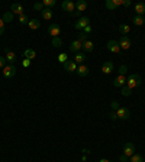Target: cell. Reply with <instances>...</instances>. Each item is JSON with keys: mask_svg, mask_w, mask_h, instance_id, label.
Here are the masks:
<instances>
[{"mask_svg": "<svg viewBox=\"0 0 145 162\" xmlns=\"http://www.w3.org/2000/svg\"><path fill=\"white\" fill-rule=\"evenodd\" d=\"M134 153H135V146H134V143L126 142L125 146H123V155H126L128 158H131Z\"/></svg>", "mask_w": 145, "mask_h": 162, "instance_id": "cell-7", "label": "cell"}, {"mask_svg": "<svg viewBox=\"0 0 145 162\" xmlns=\"http://www.w3.org/2000/svg\"><path fill=\"white\" fill-rule=\"evenodd\" d=\"M76 7H77V12H84L87 9V1L84 0H78L76 3Z\"/></svg>", "mask_w": 145, "mask_h": 162, "instance_id": "cell-22", "label": "cell"}, {"mask_svg": "<svg viewBox=\"0 0 145 162\" xmlns=\"http://www.w3.org/2000/svg\"><path fill=\"white\" fill-rule=\"evenodd\" d=\"M0 28H4V22H3L1 18H0Z\"/></svg>", "mask_w": 145, "mask_h": 162, "instance_id": "cell-44", "label": "cell"}, {"mask_svg": "<svg viewBox=\"0 0 145 162\" xmlns=\"http://www.w3.org/2000/svg\"><path fill=\"white\" fill-rule=\"evenodd\" d=\"M90 25V19L86 18V16H83V18H80L77 20V23H74V29H77V30H83V29L88 26Z\"/></svg>", "mask_w": 145, "mask_h": 162, "instance_id": "cell-3", "label": "cell"}, {"mask_svg": "<svg viewBox=\"0 0 145 162\" xmlns=\"http://www.w3.org/2000/svg\"><path fill=\"white\" fill-rule=\"evenodd\" d=\"M3 75L6 77V78H12V77H15L16 75V67H15L13 64L6 65V67L3 68Z\"/></svg>", "mask_w": 145, "mask_h": 162, "instance_id": "cell-4", "label": "cell"}, {"mask_svg": "<svg viewBox=\"0 0 145 162\" xmlns=\"http://www.w3.org/2000/svg\"><path fill=\"white\" fill-rule=\"evenodd\" d=\"M80 49H83V44H81L78 39L77 41H73V42L70 44V51H71V52H76V54H77V52H80Z\"/></svg>", "mask_w": 145, "mask_h": 162, "instance_id": "cell-14", "label": "cell"}, {"mask_svg": "<svg viewBox=\"0 0 145 162\" xmlns=\"http://www.w3.org/2000/svg\"><path fill=\"white\" fill-rule=\"evenodd\" d=\"M42 4H44V6H47L48 9H51L52 6H55V4H57V1H55V0H44V1H42Z\"/></svg>", "mask_w": 145, "mask_h": 162, "instance_id": "cell-30", "label": "cell"}, {"mask_svg": "<svg viewBox=\"0 0 145 162\" xmlns=\"http://www.w3.org/2000/svg\"><path fill=\"white\" fill-rule=\"evenodd\" d=\"M126 71H128V67L126 65H120V68H119V75H125Z\"/></svg>", "mask_w": 145, "mask_h": 162, "instance_id": "cell-35", "label": "cell"}, {"mask_svg": "<svg viewBox=\"0 0 145 162\" xmlns=\"http://www.w3.org/2000/svg\"><path fill=\"white\" fill-rule=\"evenodd\" d=\"M131 93H132V90H131V88H129L128 86H123V87H122V94L125 95V97L131 95Z\"/></svg>", "mask_w": 145, "mask_h": 162, "instance_id": "cell-33", "label": "cell"}, {"mask_svg": "<svg viewBox=\"0 0 145 162\" xmlns=\"http://www.w3.org/2000/svg\"><path fill=\"white\" fill-rule=\"evenodd\" d=\"M122 6L129 7V6H131V0H122Z\"/></svg>", "mask_w": 145, "mask_h": 162, "instance_id": "cell-42", "label": "cell"}, {"mask_svg": "<svg viewBox=\"0 0 145 162\" xmlns=\"http://www.w3.org/2000/svg\"><path fill=\"white\" fill-rule=\"evenodd\" d=\"M78 74V77H86L87 74H88V67H86L84 64H81L80 67L77 68V71H76Z\"/></svg>", "mask_w": 145, "mask_h": 162, "instance_id": "cell-18", "label": "cell"}, {"mask_svg": "<svg viewBox=\"0 0 145 162\" xmlns=\"http://www.w3.org/2000/svg\"><path fill=\"white\" fill-rule=\"evenodd\" d=\"M93 48H94V44H93L91 41H86V42L83 44V49H84V52H91Z\"/></svg>", "mask_w": 145, "mask_h": 162, "instance_id": "cell-23", "label": "cell"}, {"mask_svg": "<svg viewBox=\"0 0 145 162\" xmlns=\"http://www.w3.org/2000/svg\"><path fill=\"white\" fill-rule=\"evenodd\" d=\"M10 10H12V13H13V15H19V16L25 13L23 6H22V4H19V3H13V4H12V7H10Z\"/></svg>", "mask_w": 145, "mask_h": 162, "instance_id": "cell-12", "label": "cell"}, {"mask_svg": "<svg viewBox=\"0 0 145 162\" xmlns=\"http://www.w3.org/2000/svg\"><path fill=\"white\" fill-rule=\"evenodd\" d=\"M1 19H3L4 23H6V22H12V20H13V13H12V12H6V13H3V18H1Z\"/></svg>", "mask_w": 145, "mask_h": 162, "instance_id": "cell-28", "label": "cell"}, {"mask_svg": "<svg viewBox=\"0 0 145 162\" xmlns=\"http://www.w3.org/2000/svg\"><path fill=\"white\" fill-rule=\"evenodd\" d=\"M7 65L6 64V57H0V68H4Z\"/></svg>", "mask_w": 145, "mask_h": 162, "instance_id": "cell-37", "label": "cell"}, {"mask_svg": "<svg viewBox=\"0 0 145 162\" xmlns=\"http://www.w3.org/2000/svg\"><path fill=\"white\" fill-rule=\"evenodd\" d=\"M105 6H106L107 9L115 10L116 7H119V6H122V0H106V3H105Z\"/></svg>", "mask_w": 145, "mask_h": 162, "instance_id": "cell-10", "label": "cell"}, {"mask_svg": "<svg viewBox=\"0 0 145 162\" xmlns=\"http://www.w3.org/2000/svg\"><path fill=\"white\" fill-rule=\"evenodd\" d=\"M110 106H112V109H113L115 112L119 109V103H117V101H112V104H110Z\"/></svg>", "mask_w": 145, "mask_h": 162, "instance_id": "cell-41", "label": "cell"}, {"mask_svg": "<svg viewBox=\"0 0 145 162\" xmlns=\"http://www.w3.org/2000/svg\"><path fill=\"white\" fill-rule=\"evenodd\" d=\"M23 57L26 58V59H33V58L36 57V52L32 49V48H28V49H25V52H23Z\"/></svg>", "mask_w": 145, "mask_h": 162, "instance_id": "cell-17", "label": "cell"}, {"mask_svg": "<svg viewBox=\"0 0 145 162\" xmlns=\"http://www.w3.org/2000/svg\"><path fill=\"white\" fill-rule=\"evenodd\" d=\"M81 161H83V162L87 161V156H86V155H83V156H81Z\"/></svg>", "mask_w": 145, "mask_h": 162, "instance_id": "cell-45", "label": "cell"}, {"mask_svg": "<svg viewBox=\"0 0 145 162\" xmlns=\"http://www.w3.org/2000/svg\"><path fill=\"white\" fill-rule=\"evenodd\" d=\"M67 61H68V55L65 54V52H62V54H59V55H58V62H59V64H62V65H64Z\"/></svg>", "mask_w": 145, "mask_h": 162, "instance_id": "cell-29", "label": "cell"}, {"mask_svg": "<svg viewBox=\"0 0 145 162\" xmlns=\"http://www.w3.org/2000/svg\"><path fill=\"white\" fill-rule=\"evenodd\" d=\"M107 49L110 51V52H113V54H120V47H119V42L117 41H109L107 42Z\"/></svg>", "mask_w": 145, "mask_h": 162, "instance_id": "cell-5", "label": "cell"}, {"mask_svg": "<svg viewBox=\"0 0 145 162\" xmlns=\"http://www.w3.org/2000/svg\"><path fill=\"white\" fill-rule=\"evenodd\" d=\"M129 162H144V158H142V155H139V153H134V155L129 158Z\"/></svg>", "mask_w": 145, "mask_h": 162, "instance_id": "cell-27", "label": "cell"}, {"mask_svg": "<svg viewBox=\"0 0 145 162\" xmlns=\"http://www.w3.org/2000/svg\"><path fill=\"white\" fill-rule=\"evenodd\" d=\"M116 115H117V119H120V120H128L131 117V110L126 107H119L116 110Z\"/></svg>", "mask_w": 145, "mask_h": 162, "instance_id": "cell-2", "label": "cell"}, {"mask_svg": "<svg viewBox=\"0 0 145 162\" xmlns=\"http://www.w3.org/2000/svg\"><path fill=\"white\" fill-rule=\"evenodd\" d=\"M3 32H4V28H0V36L3 35Z\"/></svg>", "mask_w": 145, "mask_h": 162, "instance_id": "cell-46", "label": "cell"}, {"mask_svg": "<svg viewBox=\"0 0 145 162\" xmlns=\"http://www.w3.org/2000/svg\"><path fill=\"white\" fill-rule=\"evenodd\" d=\"M141 83H142V78L138 75V74H131V75L126 78V86L129 87L131 90H134L136 87L141 86Z\"/></svg>", "mask_w": 145, "mask_h": 162, "instance_id": "cell-1", "label": "cell"}, {"mask_svg": "<svg viewBox=\"0 0 145 162\" xmlns=\"http://www.w3.org/2000/svg\"><path fill=\"white\" fill-rule=\"evenodd\" d=\"M61 7L65 10V12H70V13H74V9H76V3L70 1V0H64L61 3Z\"/></svg>", "mask_w": 145, "mask_h": 162, "instance_id": "cell-8", "label": "cell"}, {"mask_svg": "<svg viewBox=\"0 0 145 162\" xmlns=\"http://www.w3.org/2000/svg\"><path fill=\"white\" fill-rule=\"evenodd\" d=\"M41 16H42V18H44L45 20H51L54 15H52V10L47 7V9H44L42 12H41Z\"/></svg>", "mask_w": 145, "mask_h": 162, "instance_id": "cell-20", "label": "cell"}, {"mask_svg": "<svg viewBox=\"0 0 145 162\" xmlns=\"http://www.w3.org/2000/svg\"><path fill=\"white\" fill-rule=\"evenodd\" d=\"M119 32L122 33V35H128L129 32H131V28L125 25V23H122V25H119Z\"/></svg>", "mask_w": 145, "mask_h": 162, "instance_id": "cell-26", "label": "cell"}, {"mask_svg": "<svg viewBox=\"0 0 145 162\" xmlns=\"http://www.w3.org/2000/svg\"><path fill=\"white\" fill-rule=\"evenodd\" d=\"M91 30H93V28H91V25H88V26H86V28L83 29V32H84L86 35H88V33H91Z\"/></svg>", "mask_w": 145, "mask_h": 162, "instance_id": "cell-38", "label": "cell"}, {"mask_svg": "<svg viewBox=\"0 0 145 162\" xmlns=\"http://www.w3.org/2000/svg\"><path fill=\"white\" fill-rule=\"evenodd\" d=\"M22 65H23L25 68H28L29 65H30V59H26V58H25V59L22 61Z\"/></svg>", "mask_w": 145, "mask_h": 162, "instance_id": "cell-40", "label": "cell"}, {"mask_svg": "<svg viewBox=\"0 0 145 162\" xmlns=\"http://www.w3.org/2000/svg\"><path fill=\"white\" fill-rule=\"evenodd\" d=\"M52 47L54 48H58V47H61L62 45V41H61V38H52Z\"/></svg>", "mask_w": 145, "mask_h": 162, "instance_id": "cell-32", "label": "cell"}, {"mask_svg": "<svg viewBox=\"0 0 145 162\" xmlns=\"http://www.w3.org/2000/svg\"><path fill=\"white\" fill-rule=\"evenodd\" d=\"M19 23H20V25H26V23H29V18L25 15V13L19 16Z\"/></svg>", "mask_w": 145, "mask_h": 162, "instance_id": "cell-31", "label": "cell"}, {"mask_svg": "<svg viewBox=\"0 0 145 162\" xmlns=\"http://www.w3.org/2000/svg\"><path fill=\"white\" fill-rule=\"evenodd\" d=\"M112 71H113V62H112V61H106V62L102 65V72L109 75Z\"/></svg>", "mask_w": 145, "mask_h": 162, "instance_id": "cell-15", "label": "cell"}, {"mask_svg": "<svg viewBox=\"0 0 145 162\" xmlns=\"http://www.w3.org/2000/svg\"><path fill=\"white\" fill-rule=\"evenodd\" d=\"M84 59H86V55H84L83 52H77L76 57H74V62H76V64H83Z\"/></svg>", "mask_w": 145, "mask_h": 162, "instance_id": "cell-24", "label": "cell"}, {"mask_svg": "<svg viewBox=\"0 0 145 162\" xmlns=\"http://www.w3.org/2000/svg\"><path fill=\"white\" fill-rule=\"evenodd\" d=\"M78 41L81 42V44H84L87 41V35L84 33V32H80V36H78Z\"/></svg>", "mask_w": 145, "mask_h": 162, "instance_id": "cell-34", "label": "cell"}, {"mask_svg": "<svg viewBox=\"0 0 145 162\" xmlns=\"http://www.w3.org/2000/svg\"><path fill=\"white\" fill-rule=\"evenodd\" d=\"M109 117H110L112 120H116V119H117V115H116V112H112V113L109 115Z\"/></svg>", "mask_w": 145, "mask_h": 162, "instance_id": "cell-43", "label": "cell"}, {"mask_svg": "<svg viewBox=\"0 0 145 162\" xmlns=\"http://www.w3.org/2000/svg\"><path fill=\"white\" fill-rule=\"evenodd\" d=\"M99 162H110V161H109V159H105V158H103V159H100Z\"/></svg>", "mask_w": 145, "mask_h": 162, "instance_id": "cell-47", "label": "cell"}, {"mask_svg": "<svg viewBox=\"0 0 145 162\" xmlns=\"http://www.w3.org/2000/svg\"><path fill=\"white\" fill-rule=\"evenodd\" d=\"M113 86L115 87H123L126 86V78L125 75H117L115 78V81H113Z\"/></svg>", "mask_w": 145, "mask_h": 162, "instance_id": "cell-16", "label": "cell"}, {"mask_svg": "<svg viewBox=\"0 0 145 162\" xmlns=\"http://www.w3.org/2000/svg\"><path fill=\"white\" fill-rule=\"evenodd\" d=\"M48 33L52 36V38H58V35L61 33V28L58 26L57 23H51L48 28Z\"/></svg>", "mask_w": 145, "mask_h": 162, "instance_id": "cell-6", "label": "cell"}, {"mask_svg": "<svg viewBox=\"0 0 145 162\" xmlns=\"http://www.w3.org/2000/svg\"><path fill=\"white\" fill-rule=\"evenodd\" d=\"M135 12H136V16H142V15H145V4L144 3H136Z\"/></svg>", "mask_w": 145, "mask_h": 162, "instance_id": "cell-19", "label": "cell"}, {"mask_svg": "<svg viewBox=\"0 0 145 162\" xmlns=\"http://www.w3.org/2000/svg\"><path fill=\"white\" fill-rule=\"evenodd\" d=\"M28 26L32 30H36V29L41 28V23H39V20L38 19H29V23H28Z\"/></svg>", "mask_w": 145, "mask_h": 162, "instance_id": "cell-21", "label": "cell"}, {"mask_svg": "<svg viewBox=\"0 0 145 162\" xmlns=\"http://www.w3.org/2000/svg\"><path fill=\"white\" fill-rule=\"evenodd\" d=\"M4 52H6V61H9L10 64H13L15 65V61H16V54L9 49V48H4Z\"/></svg>", "mask_w": 145, "mask_h": 162, "instance_id": "cell-11", "label": "cell"}, {"mask_svg": "<svg viewBox=\"0 0 145 162\" xmlns=\"http://www.w3.org/2000/svg\"><path fill=\"white\" fill-rule=\"evenodd\" d=\"M132 22H134V25H136V26H142L145 23V19L142 18V16H134V19H132Z\"/></svg>", "mask_w": 145, "mask_h": 162, "instance_id": "cell-25", "label": "cell"}, {"mask_svg": "<svg viewBox=\"0 0 145 162\" xmlns=\"http://www.w3.org/2000/svg\"><path fill=\"white\" fill-rule=\"evenodd\" d=\"M64 70H65L67 72H74V71H77V64H76L74 61L68 59L67 62L64 64Z\"/></svg>", "mask_w": 145, "mask_h": 162, "instance_id": "cell-13", "label": "cell"}, {"mask_svg": "<svg viewBox=\"0 0 145 162\" xmlns=\"http://www.w3.org/2000/svg\"><path fill=\"white\" fill-rule=\"evenodd\" d=\"M119 162H129V158H128L126 155H123V153H122V155L119 156Z\"/></svg>", "mask_w": 145, "mask_h": 162, "instance_id": "cell-39", "label": "cell"}, {"mask_svg": "<svg viewBox=\"0 0 145 162\" xmlns=\"http://www.w3.org/2000/svg\"><path fill=\"white\" fill-rule=\"evenodd\" d=\"M33 9L38 10V12H42V10H44V4H42V3H35V4H33Z\"/></svg>", "mask_w": 145, "mask_h": 162, "instance_id": "cell-36", "label": "cell"}, {"mask_svg": "<svg viewBox=\"0 0 145 162\" xmlns=\"http://www.w3.org/2000/svg\"><path fill=\"white\" fill-rule=\"evenodd\" d=\"M119 47H120V49H129L131 48V39L126 35H122L119 39Z\"/></svg>", "mask_w": 145, "mask_h": 162, "instance_id": "cell-9", "label": "cell"}]
</instances>
